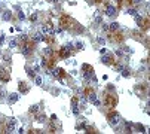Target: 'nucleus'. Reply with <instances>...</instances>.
I'll return each instance as SVG.
<instances>
[{"label":"nucleus","mask_w":150,"mask_h":134,"mask_svg":"<svg viewBox=\"0 0 150 134\" xmlns=\"http://www.w3.org/2000/svg\"><path fill=\"white\" fill-rule=\"evenodd\" d=\"M110 124H112L113 127L119 125V124H120V116H119L118 113H113L112 116H110Z\"/></svg>","instance_id":"1"},{"label":"nucleus","mask_w":150,"mask_h":134,"mask_svg":"<svg viewBox=\"0 0 150 134\" xmlns=\"http://www.w3.org/2000/svg\"><path fill=\"white\" fill-rule=\"evenodd\" d=\"M15 124H16V121L12 118V119H9L8 121V125H6V133H12L15 130Z\"/></svg>","instance_id":"2"},{"label":"nucleus","mask_w":150,"mask_h":134,"mask_svg":"<svg viewBox=\"0 0 150 134\" xmlns=\"http://www.w3.org/2000/svg\"><path fill=\"white\" fill-rule=\"evenodd\" d=\"M105 15L107 16H116V8L112 6V5H109V6L105 8Z\"/></svg>","instance_id":"3"},{"label":"nucleus","mask_w":150,"mask_h":134,"mask_svg":"<svg viewBox=\"0 0 150 134\" xmlns=\"http://www.w3.org/2000/svg\"><path fill=\"white\" fill-rule=\"evenodd\" d=\"M18 98H19V94H16V92H14V94H10V96H9V98H8V101H9L10 104H14V103H16V101H18Z\"/></svg>","instance_id":"4"},{"label":"nucleus","mask_w":150,"mask_h":134,"mask_svg":"<svg viewBox=\"0 0 150 134\" xmlns=\"http://www.w3.org/2000/svg\"><path fill=\"white\" fill-rule=\"evenodd\" d=\"M33 40H34V42H42V40H45V36H43L42 33H34Z\"/></svg>","instance_id":"5"},{"label":"nucleus","mask_w":150,"mask_h":134,"mask_svg":"<svg viewBox=\"0 0 150 134\" xmlns=\"http://www.w3.org/2000/svg\"><path fill=\"white\" fill-rule=\"evenodd\" d=\"M63 72H64L63 69H54V70H52V75H54L55 77H63V76H64Z\"/></svg>","instance_id":"6"},{"label":"nucleus","mask_w":150,"mask_h":134,"mask_svg":"<svg viewBox=\"0 0 150 134\" xmlns=\"http://www.w3.org/2000/svg\"><path fill=\"white\" fill-rule=\"evenodd\" d=\"M2 18H3L5 21H9V19H12V12H10V10H6V12H3Z\"/></svg>","instance_id":"7"},{"label":"nucleus","mask_w":150,"mask_h":134,"mask_svg":"<svg viewBox=\"0 0 150 134\" xmlns=\"http://www.w3.org/2000/svg\"><path fill=\"white\" fill-rule=\"evenodd\" d=\"M31 46H30V45H25V46L23 48V52H24V55H28V54H31Z\"/></svg>","instance_id":"8"},{"label":"nucleus","mask_w":150,"mask_h":134,"mask_svg":"<svg viewBox=\"0 0 150 134\" xmlns=\"http://www.w3.org/2000/svg\"><path fill=\"white\" fill-rule=\"evenodd\" d=\"M109 27H110V30H113V31H116V30H119V22H112V24H109Z\"/></svg>","instance_id":"9"},{"label":"nucleus","mask_w":150,"mask_h":134,"mask_svg":"<svg viewBox=\"0 0 150 134\" xmlns=\"http://www.w3.org/2000/svg\"><path fill=\"white\" fill-rule=\"evenodd\" d=\"M101 63L110 64V63H112V57H110V55H107V57H103V58H101Z\"/></svg>","instance_id":"10"},{"label":"nucleus","mask_w":150,"mask_h":134,"mask_svg":"<svg viewBox=\"0 0 150 134\" xmlns=\"http://www.w3.org/2000/svg\"><path fill=\"white\" fill-rule=\"evenodd\" d=\"M34 82H36V85H39V86L43 85V79L40 76H34Z\"/></svg>","instance_id":"11"},{"label":"nucleus","mask_w":150,"mask_h":134,"mask_svg":"<svg viewBox=\"0 0 150 134\" xmlns=\"http://www.w3.org/2000/svg\"><path fill=\"white\" fill-rule=\"evenodd\" d=\"M9 46L10 48H16V46H18V40H16V39H12V40L9 42Z\"/></svg>","instance_id":"12"},{"label":"nucleus","mask_w":150,"mask_h":134,"mask_svg":"<svg viewBox=\"0 0 150 134\" xmlns=\"http://www.w3.org/2000/svg\"><path fill=\"white\" fill-rule=\"evenodd\" d=\"M25 70H27V73H28V76H31V77H34V70H33L31 67H25Z\"/></svg>","instance_id":"13"},{"label":"nucleus","mask_w":150,"mask_h":134,"mask_svg":"<svg viewBox=\"0 0 150 134\" xmlns=\"http://www.w3.org/2000/svg\"><path fill=\"white\" fill-rule=\"evenodd\" d=\"M43 54H45V55H51L52 54V48H45V49H43Z\"/></svg>","instance_id":"14"},{"label":"nucleus","mask_w":150,"mask_h":134,"mask_svg":"<svg viewBox=\"0 0 150 134\" xmlns=\"http://www.w3.org/2000/svg\"><path fill=\"white\" fill-rule=\"evenodd\" d=\"M97 98H98V97H97V94H94V92H92V94H89V101H91V103H94Z\"/></svg>","instance_id":"15"},{"label":"nucleus","mask_w":150,"mask_h":134,"mask_svg":"<svg viewBox=\"0 0 150 134\" xmlns=\"http://www.w3.org/2000/svg\"><path fill=\"white\" fill-rule=\"evenodd\" d=\"M36 112H39V106H31V107H30V113H36Z\"/></svg>","instance_id":"16"},{"label":"nucleus","mask_w":150,"mask_h":134,"mask_svg":"<svg viewBox=\"0 0 150 134\" xmlns=\"http://www.w3.org/2000/svg\"><path fill=\"white\" fill-rule=\"evenodd\" d=\"M126 14H129V15H134V16H135V15H137V10H135V9H128V12H126Z\"/></svg>","instance_id":"17"},{"label":"nucleus","mask_w":150,"mask_h":134,"mask_svg":"<svg viewBox=\"0 0 150 134\" xmlns=\"http://www.w3.org/2000/svg\"><path fill=\"white\" fill-rule=\"evenodd\" d=\"M45 119H46V116H45V115H40V116L37 118V121H39V122H45Z\"/></svg>","instance_id":"18"},{"label":"nucleus","mask_w":150,"mask_h":134,"mask_svg":"<svg viewBox=\"0 0 150 134\" xmlns=\"http://www.w3.org/2000/svg\"><path fill=\"white\" fill-rule=\"evenodd\" d=\"M122 75H123L125 77H128V76H129V70H126V69H123V70H122Z\"/></svg>","instance_id":"19"},{"label":"nucleus","mask_w":150,"mask_h":134,"mask_svg":"<svg viewBox=\"0 0 150 134\" xmlns=\"http://www.w3.org/2000/svg\"><path fill=\"white\" fill-rule=\"evenodd\" d=\"M18 18H19L21 21H23V19L25 18V14H24V12H18Z\"/></svg>","instance_id":"20"},{"label":"nucleus","mask_w":150,"mask_h":134,"mask_svg":"<svg viewBox=\"0 0 150 134\" xmlns=\"http://www.w3.org/2000/svg\"><path fill=\"white\" fill-rule=\"evenodd\" d=\"M76 49H83V43L82 42H77L76 43Z\"/></svg>","instance_id":"21"},{"label":"nucleus","mask_w":150,"mask_h":134,"mask_svg":"<svg viewBox=\"0 0 150 134\" xmlns=\"http://www.w3.org/2000/svg\"><path fill=\"white\" fill-rule=\"evenodd\" d=\"M73 113L74 115H79V109H77V106H73Z\"/></svg>","instance_id":"22"},{"label":"nucleus","mask_w":150,"mask_h":134,"mask_svg":"<svg viewBox=\"0 0 150 134\" xmlns=\"http://www.w3.org/2000/svg\"><path fill=\"white\" fill-rule=\"evenodd\" d=\"M103 30H104V31H109V30H110L109 24H103Z\"/></svg>","instance_id":"23"},{"label":"nucleus","mask_w":150,"mask_h":134,"mask_svg":"<svg viewBox=\"0 0 150 134\" xmlns=\"http://www.w3.org/2000/svg\"><path fill=\"white\" fill-rule=\"evenodd\" d=\"M30 19H31V21H36V19H37V14H33V15L30 16Z\"/></svg>","instance_id":"24"},{"label":"nucleus","mask_w":150,"mask_h":134,"mask_svg":"<svg viewBox=\"0 0 150 134\" xmlns=\"http://www.w3.org/2000/svg\"><path fill=\"white\" fill-rule=\"evenodd\" d=\"M137 128H138V130H140L141 133H144V127H143L141 124H138V125H137Z\"/></svg>","instance_id":"25"},{"label":"nucleus","mask_w":150,"mask_h":134,"mask_svg":"<svg viewBox=\"0 0 150 134\" xmlns=\"http://www.w3.org/2000/svg\"><path fill=\"white\" fill-rule=\"evenodd\" d=\"M55 34H63V29H57L55 30Z\"/></svg>","instance_id":"26"},{"label":"nucleus","mask_w":150,"mask_h":134,"mask_svg":"<svg viewBox=\"0 0 150 134\" xmlns=\"http://www.w3.org/2000/svg\"><path fill=\"white\" fill-rule=\"evenodd\" d=\"M95 22H98V24L101 22V16H100V15H97V16H95Z\"/></svg>","instance_id":"27"},{"label":"nucleus","mask_w":150,"mask_h":134,"mask_svg":"<svg viewBox=\"0 0 150 134\" xmlns=\"http://www.w3.org/2000/svg\"><path fill=\"white\" fill-rule=\"evenodd\" d=\"M123 51H125L126 54H129V52H132V51H131V48H128V46H125V49H123Z\"/></svg>","instance_id":"28"},{"label":"nucleus","mask_w":150,"mask_h":134,"mask_svg":"<svg viewBox=\"0 0 150 134\" xmlns=\"http://www.w3.org/2000/svg\"><path fill=\"white\" fill-rule=\"evenodd\" d=\"M94 104H95V106H101V101H100V100L97 98V100H95V101H94Z\"/></svg>","instance_id":"29"},{"label":"nucleus","mask_w":150,"mask_h":134,"mask_svg":"<svg viewBox=\"0 0 150 134\" xmlns=\"http://www.w3.org/2000/svg\"><path fill=\"white\" fill-rule=\"evenodd\" d=\"M123 70V66H118V72H122Z\"/></svg>","instance_id":"30"},{"label":"nucleus","mask_w":150,"mask_h":134,"mask_svg":"<svg viewBox=\"0 0 150 134\" xmlns=\"http://www.w3.org/2000/svg\"><path fill=\"white\" fill-rule=\"evenodd\" d=\"M132 2H134V3H137V5H138V3H141L143 0H132Z\"/></svg>","instance_id":"31"},{"label":"nucleus","mask_w":150,"mask_h":134,"mask_svg":"<svg viewBox=\"0 0 150 134\" xmlns=\"http://www.w3.org/2000/svg\"><path fill=\"white\" fill-rule=\"evenodd\" d=\"M52 2H58V0H52Z\"/></svg>","instance_id":"32"},{"label":"nucleus","mask_w":150,"mask_h":134,"mask_svg":"<svg viewBox=\"0 0 150 134\" xmlns=\"http://www.w3.org/2000/svg\"><path fill=\"white\" fill-rule=\"evenodd\" d=\"M0 46H2V42H0Z\"/></svg>","instance_id":"33"}]
</instances>
